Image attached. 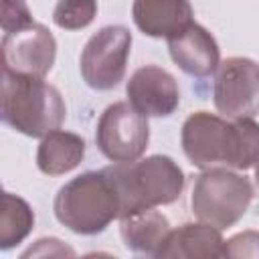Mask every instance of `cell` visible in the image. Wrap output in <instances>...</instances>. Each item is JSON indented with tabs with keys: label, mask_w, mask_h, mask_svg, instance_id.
<instances>
[{
	"label": "cell",
	"mask_w": 259,
	"mask_h": 259,
	"mask_svg": "<svg viewBox=\"0 0 259 259\" xmlns=\"http://www.w3.org/2000/svg\"><path fill=\"white\" fill-rule=\"evenodd\" d=\"M2 119L30 138H45L65 121V101L45 77H26L2 71Z\"/></svg>",
	"instance_id": "3"
},
{
	"label": "cell",
	"mask_w": 259,
	"mask_h": 259,
	"mask_svg": "<svg viewBox=\"0 0 259 259\" xmlns=\"http://www.w3.org/2000/svg\"><path fill=\"white\" fill-rule=\"evenodd\" d=\"M251 200L253 186L245 176L229 168H208L196 178L190 204L200 223L229 229L247 212Z\"/></svg>",
	"instance_id": "5"
},
{
	"label": "cell",
	"mask_w": 259,
	"mask_h": 259,
	"mask_svg": "<svg viewBox=\"0 0 259 259\" xmlns=\"http://www.w3.org/2000/svg\"><path fill=\"white\" fill-rule=\"evenodd\" d=\"M223 257H259V233L245 231L225 241Z\"/></svg>",
	"instance_id": "19"
},
{
	"label": "cell",
	"mask_w": 259,
	"mask_h": 259,
	"mask_svg": "<svg viewBox=\"0 0 259 259\" xmlns=\"http://www.w3.org/2000/svg\"><path fill=\"white\" fill-rule=\"evenodd\" d=\"M105 172L119 194V219L174 202L184 188V174L168 156H150L134 162H115Z\"/></svg>",
	"instance_id": "2"
},
{
	"label": "cell",
	"mask_w": 259,
	"mask_h": 259,
	"mask_svg": "<svg viewBox=\"0 0 259 259\" xmlns=\"http://www.w3.org/2000/svg\"><path fill=\"white\" fill-rule=\"evenodd\" d=\"M132 32L125 26H105L95 32L81 53V75L97 91L113 89L125 75Z\"/></svg>",
	"instance_id": "7"
},
{
	"label": "cell",
	"mask_w": 259,
	"mask_h": 259,
	"mask_svg": "<svg viewBox=\"0 0 259 259\" xmlns=\"http://www.w3.org/2000/svg\"><path fill=\"white\" fill-rule=\"evenodd\" d=\"M55 55L57 42L51 30L36 22L6 32L0 47L2 71L26 77H45L55 63Z\"/></svg>",
	"instance_id": "9"
},
{
	"label": "cell",
	"mask_w": 259,
	"mask_h": 259,
	"mask_svg": "<svg viewBox=\"0 0 259 259\" xmlns=\"http://www.w3.org/2000/svg\"><path fill=\"white\" fill-rule=\"evenodd\" d=\"M95 12H97L95 0H59L53 10V20L61 28L77 30L91 24Z\"/></svg>",
	"instance_id": "17"
},
{
	"label": "cell",
	"mask_w": 259,
	"mask_h": 259,
	"mask_svg": "<svg viewBox=\"0 0 259 259\" xmlns=\"http://www.w3.org/2000/svg\"><path fill=\"white\" fill-rule=\"evenodd\" d=\"M53 206L61 225L79 235H95L119 217V194L103 168L85 172L61 186Z\"/></svg>",
	"instance_id": "4"
},
{
	"label": "cell",
	"mask_w": 259,
	"mask_h": 259,
	"mask_svg": "<svg viewBox=\"0 0 259 259\" xmlns=\"http://www.w3.org/2000/svg\"><path fill=\"white\" fill-rule=\"evenodd\" d=\"M214 107L229 119L259 113V65L245 57L223 61L214 77Z\"/></svg>",
	"instance_id": "8"
},
{
	"label": "cell",
	"mask_w": 259,
	"mask_h": 259,
	"mask_svg": "<svg viewBox=\"0 0 259 259\" xmlns=\"http://www.w3.org/2000/svg\"><path fill=\"white\" fill-rule=\"evenodd\" d=\"M168 51L172 61L192 77H208L217 73L221 65L214 38L196 22H192L180 34L168 38Z\"/></svg>",
	"instance_id": "11"
},
{
	"label": "cell",
	"mask_w": 259,
	"mask_h": 259,
	"mask_svg": "<svg viewBox=\"0 0 259 259\" xmlns=\"http://www.w3.org/2000/svg\"><path fill=\"white\" fill-rule=\"evenodd\" d=\"M225 241L221 237V229L198 223V225H182L178 229H170L164 245L160 247L156 257H223Z\"/></svg>",
	"instance_id": "13"
},
{
	"label": "cell",
	"mask_w": 259,
	"mask_h": 259,
	"mask_svg": "<svg viewBox=\"0 0 259 259\" xmlns=\"http://www.w3.org/2000/svg\"><path fill=\"white\" fill-rule=\"evenodd\" d=\"M0 24L4 32H12L32 24L30 10L24 0H0Z\"/></svg>",
	"instance_id": "18"
},
{
	"label": "cell",
	"mask_w": 259,
	"mask_h": 259,
	"mask_svg": "<svg viewBox=\"0 0 259 259\" xmlns=\"http://www.w3.org/2000/svg\"><path fill=\"white\" fill-rule=\"evenodd\" d=\"M150 140L148 117L140 113L130 101H117L109 105L95 132V142L101 154L111 162H134L138 160Z\"/></svg>",
	"instance_id": "6"
},
{
	"label": "cell",
	"mask_w": 259,
	"mask_h": 259,
	"mask_svg": "<svg viewBox=\"0 0 259 259\" xmlns=\"http://www.w3.org/2000/svg\"><path fill=\"white\" fill-rule=\"evenodd\" d=\"M255 180H257V184H259V160H257V164H255Z\"/></svg>",
	"instance_id": "20"
},
{
	"label": "cell",
	"mask_w": 259,
	"mask_h": 259,
	"mask_svg": "<svg viewBox=\"0 0 259 259\" xmlns=\"http://www.w3.org/2000/svg\"><path fill=\"white\" fill-rule=\"evenodd\" d=\"M132 14L136 26L154 38H172L194 22L188 0H134Z\"/></svg>",
	"instance_id": "12"
},
{
	"label": "cell",
	"mask_w": 259,
	"mask_h": 259,
	"mask_svg": "<svg viewBox=\"0 0 259 259\" xmlns=\"http://www.w3.org/2000/svg\"><path fill=\"white\" fill-rule=\"evenodd\" d=\"M121 239L127 249L136 253H146V255H158L160 247L164 245L170 225L168 219L154 210L146 208L127 217H121Z\"/></svg>",
	"instance_id": "14"
},
{
	"label": "cell",
	"mask_w": 259,
	"mask_h": 259,
	"mask_svg": "<svg viewBox=\"0 0 259 259\" xmlns=\"http://www.w3.org/2000/svg\"><path fill=\"white\" fill-rule=\"evenodd\" d=\"M182 150L202 170H247L259 160V123L253 117L223 119L208 111H196L182 125Z\"/></svg>",
	"instance_id": "1"
},
{
	"label": "cell",
	"mask_w": 259,
	"mask_h": 259,
	"mask_svg": "<svg viewBox=\"0 0 259 259\" xmlns=\"http://www.w3.org/2000/svg\"><path fill=\"white\" fill-rule=\"evenodd\" d=\"M127 101L146 117H166L180 103L176 79L162 67H140L127 81Z\"/></svg>",
	"instance_id": "10"
},
{
	"label": "cell",
	"mask_w": 259,
	"mask_h": 259,
	"mask_svg": "<svg viewBox=\"0 0 259 259\" xmlns=\"http://www.w3.org/2000/svg\"><path fill=\"white\" fill-rule=\"evenodd\" d=\"M32 225H34V214L30 206L22 198L4 192L2 210H0V247L10 249L16 243H20L30 233Z\"/></svg>",
	"instance_id": "16"
},
{
	"label": "cell",
	"mask_w": 259,
	"mask_h": 259,
	"mask_svg": "<svg viewBox=\"0 0 259 259\" xmlns=\"http://www.w3.org/2000/svg\"><path fill=\"white\" fill-rule=\"evenodd\" d=\"M85 154V142L81 136L55 130L42 138L36 152V166L49 176L65 174L79 166Z\"/></svg>",
	"instance_id": "15"
}]
</instances>
